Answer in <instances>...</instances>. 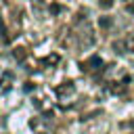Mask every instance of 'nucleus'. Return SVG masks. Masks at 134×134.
Masks as SVG:
<instances>
[{"label":"nucleus","mask_w":134,"mask_h":134,"mask_svg":"<svg viewBox=\"0 0 134 134\" xmlns=\"http://www.w3.org/2000/svg\"><path fill=\"white\" fill-rule=\"evenodd\" d=\"M75 29H73V38L77 40V46H82V48H88V46H92L94 44V34H92V27L88 25V21L84 19L82 21V17H77L75 19Z\"/></svg>","instance_id":"1"},{"label":"nucleus","mask_w":134,"mask_h":134,"mask_svg":"<svg viewBox=\"0 0 134 134\" xmlns=\"http://www.w3.org/2000/svg\"><path fill=\"white\" fill-rule=\"evenodd\" d=\"M105 63H103V59L98 57V54H92V57H88L86 61H82L80 63V69L84 71V73H90V75H98V73H103V67Z\"/></svg>","instance_id":"2"},{"label":"nucleus","mask_w":134,"mask_h":134,"mask_svg":"<svg viewBox=\"0 0 134 134\" xmlns=\"http://www.w3.org/2000/svg\"><path fill=\"white\" fill-rule=\"evenodd\" d=\"M113 50L119 52V54H126V52H134V31L126 34L124 38L115 40L113 42Z\"/></svg>","instance_id":"3"},{"label":"nucleus","mask_w":134,"mask_h":134,"mask_svg":"<svg viewBox=\"0 0 134 134\" xmlns=\"http://www.w3.org/2000/svg\"><path fill=\"white\" fill-rule=\"evenodd\" d=\"M54 92H57V98L61 103H67V98L75 96V86H73V82H63L54 88Z\"/></svg>","instance_id":"4"},{"label":"nucleus","mask_w":134,"mask_h":134,"mask_svg":"<svg viewBox=\"0 0 134 134\" xmlns=\"http://www.w3.org/2000/svg\"><path fill=\"white\" fill-rule=\"evenodd\" d=\"M128 86H130V77H128V75H124L119 82H111V84H109L111 92H115V94H121V92H126V90H128Z\"/></svg>","instance_id":"5"},{"label":"nucleus","mask_w":134,"mask_h":134,"mask_svg":"<svg viewBox=\"0 0 134 134\" xmlns=\"http://www.w3.org/2000/svg\"><path fill=\"white\" fill-rule=\"evenodd\" d=\"M59 61H61V57H59V54L54 52V54H48V57H44V59H40L38 63H40L42 67H52V65H57Z\"/></svg>","instance_id":"6"},{"label":"nucleus","mask_w":134,"mask_h":134,"mask_svg":"<svg viewBox=\"0 0 134 134\" xmlns=\"http://www.w3.org/2000/svg\"><path fill=\"white\" fill-rule=\"evenodd\" d=\"M13 57H15L17 61H23V59L27 57V48H23V46H19V48H15V50H13Z\"/></svg>","instance_id":"7"},{"label":"nucleus","mask_w":134,"mask_h":134,"mask_svg":"<svg viewBox=\"0 0 134 134\" xmlns=\"http://www.w3.org/2000/svg\"><path fill=\"white\" fill-rule=\"evenodd\" d=\"M98 23H100V27H111V23H113V21H111L109 17H100V19H98Z\"/></svg>","instance_id":"8"},{"label":"nucleus","mask_w":134,"mask_h":134,"mask_svg":"<svg viewBox=\"0 0 134 134\" xmlns=\"http://www.w3.org/2000/svg\"><path fill=\"white\" fill-rule=\"evenodd\" d=\"M113 2H115V0H98V6H100V8H111Z\"/></svg>","instance_id":"9"},{"label":"nucleus","mask_w":134,"mask_h":134,"mask_svg":"<svg viewBox=\"0 0 134 134\" xmlns=\"http://www.w3.org/2000/svg\"><path fill=\"white\" fill-rule=\"evenodd\" d=\"M126 2H132V0H126Z\"/></svg>","instance_id":"10"},{"label":"nucleus","mask_w":134,"mask_h":134,"mask_svg":"<svg viewBox=\"0 0 134 134\" xmlns=\"http://www.w3.org/2000/svg\"><path fill=\"white\" fill-rule=\"evenodd\" d=\"M132 134H134V130H132Z\"/></svg>","instance_id":"11"}]
</instances>
